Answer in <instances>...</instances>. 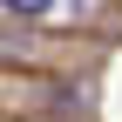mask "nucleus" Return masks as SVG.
I'll return each mask as SVG.
<instances>
[{
    "instance_id": "f257e3e1",
    "label": "nucleus",
    "mask_w": 122,
    "mask_h": 122,
    "mask_svg": "<svg viewBox=\"0 0 122 122\" xmlns=\"http://www.w3.org/2000/svg\"><path fill=\"white\" fill-rule=\"evenodd\" d=\"M7 14H20V20H41V14H54V0H0Z\"/></svg>"
}]
</instances>
